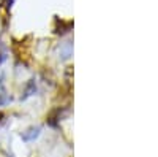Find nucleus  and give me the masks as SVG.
I'll return each mask as SVG.
<instances>
[{"label": "nucleus", "instance_id": "f257e3e1", "mask_svg": "<svg viewBox=\"0 0 158 157\" xmlns=\"http://www.w3.org/2000/svg\"><path fill=\"white\" fill-rule=\"evenodd\" d=\"M40 133H41V129H40V127H32L29 130H25V132H22L21 137H22L24 141H33L35 138L40 137Z\"/></svg>", "mask_w": 158, "mask_h": 157}]
</instances>
